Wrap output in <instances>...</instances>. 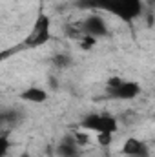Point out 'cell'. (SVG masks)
Returning a JSON list of instances; mask_svg holds the SVG:
<instances>
[{
  "label": "cell",
  "instance_id": "5bb4252c",
  "mask_svg": "<svg viewBox=\"0 0 155 157\" xmlns=\"http://www.w3.org/2000/svg\"><path fill=\"white\" fill-rule=\"evenodd\" d=\"M49 88H51L53 91H57V90H59V80H57L55 77H49Z\"/></svg>",
  "mask_w": 155,
  "mask_h": 157
},
{
  "label": "cell",
  "instance_id": "3957f363",
  "mask_svg": "<svg viewBox=\"0 0 155 157\" xmlns=\"http://www.w3.org/2000/svg\"><path fill=\"white\" fill-rule=\"evenodd\" d=\"M106 93L113 101H133L142 93V86L137 80L113 75L106 80Z\"/></svg>",
  "mask_w": 155,
  "mask_h": 157
},
{
  "label": "cell",
  "instance_id": "7c38bea8",
  "mask_svg": "<svg viewBox=\"0 0 155 157\" xmlns=\"http://www.w3.org/2000/svg\"><path fill=\"white\" fill-rule=\"evenodd\" d=\"M11 150V141L7 135H0V157H7Z\"/></svg>",
  "mask_w": 155,
  "mask_h": 157
},
{
  "label": "cell",
  "instance_id": "9c48e42d",
  "mask_svg": "<svg viewBox=\"0 0 155 157\" xmlns=\"http://www.w3.org/2000/svg\"><path fill=\"white\" fill-rule=\"evenodd\" d=\"M51 64L57 68V70H68L75 64L73 57L68 53V51H57L53 57H51Z\"/></svg>",
  "mask_w": 155,
  "mask_h": 157
},
{
  "label": "cell",
  "instance_id": "6da1fadb",
  "mask_svg": "<svg viewBox=\"0 0 155 157\" xmlns=\"http://www.w3.org/2000/svg\"><path fill=\"white\" fill-rule=\"evenodd\" d=\"M75 6L93 13H106L122 22H133L146 11L144 0H77Z\"/></svg>",
  "mask_w": 155,
  "mask_h": 157
},
{
  "label": "cell",
  "instance_id": "7a4b0ae2",
  "mask_svg": "<svg viewBox=\"0 0 155 157\" xmlns=\"http://www.w3.org/2000/svg\"><path fill=\"white\" fill-rule=\"evenodd\" d=\"M51 17L46 11H40L28 33V37L24 39L22 46L26 49H39L42 46H46L51 40Z\"/></svg>",
  "mask_w": 155,
  "mask_h": 157
},
{
  "label": "cell",
  "instance_id": "4fadbf2b",
  "mask_svg": "<svg viewBox=\"0 0 155 157\" xmlns=\"http://www.w3.org/2000/svg\"><path fill=\"white\" fill-rule=\"evenodd\" d=\"M97 143H99L102 148L112 146V143H113V133H97Z\"/></svg>",
  "mask_w": 155,
  "mask_h": 157
},
{
  "label": "cell",
  "instance_id": "8fae6325",
  "mask_svg": "<svg viewBox=\"0 0 155 157\" xmlns=\"http://www.w3.org/2000/svg\"><path fill=\"white\" fill-rule=\"evenodd\" d=\"M71 135L75 137V141H77V144H78V146H80V148H84V146H86V144H88V143L91 141L86 130H84V132H82V130H78V132H73Z\"/></svg>",
  "mask_w": 155,
  "mask_h": 157
},
{
  "label": "cell",
  "instance_id": "52a82bcc",
  "mask_svg": "<svg viewBox=\"0 0 155 157\" xmlns=\"http://www.w3.org/2000/svg\"><path fill=\"white\" fill-rule=\"evenodd\" d=\"M55 155L57 157H80L82 155V148L77 144V141H75V137L71 133H66L57 143Z\"/></svg>",
  "mask_w": 155,
  "mask_h": 157
},
{
  "label": "cell",
  "instance_id": "5b68a950",
  "mask_svg": "<svg viewBox=\"0 0 155 157\" xmlns=\"http://www.w3.org/2000/svg\"><path fill=\"white\" fill-rule=\"evenodd\" d=\"M77 35L80 37H89L93 40L104 39L110 35V26L106 22V18L100 13H89L86 15L80 22H77Z\"/></svg>",
  "mask_w": 155,
  "mask_h": 157
},
{
  "label": "cell",
  "instance_id": "8992f818",
  "mask_svg": "<svg viewBox=\"0 0 155 157\" xmlns=\"http://www.w3.org/2000/svg\"><path fill=\"white\" fill-rule=\"evenodd\" d=\"M120 154L124 157H152V148L144 139L128 137L120 148Z\"/></svg>",
  "mask_w": 155,
  "mask_h": 157
},
{
  "label": "cell",
  "instance_id": "277c9868",
  "mask_svg": "<svg viewBox=\"0 0 155 157\" xmlns=\"http://www.w3.org/2000/svg\"><path fill=\"white\" fill-rule=\"evenodd\" d=\"M80 128L86 132H95V133H113L119 130V119L112 113H102V112H89L80 119Z\"/></svg>",
  "mask_w": 155,
  "mask_h": 157
},
{
  "label": "cell",
  "instance_id": "30bf717a",
  "mask_svg": "<svg viewBox=\"0 0 155 157\" xmlns=\"http://www.w3.org/2000/svg\"><path fill=\"white\" fill-rule=\"evenodd\" d=\"M22 119V112L17 108H4L0 110V124H15Z\"/></svg>",
  "mask_w": 155,
  "mask_h": 157
},
{
  "label": "cell",
  "instance_id": "ba28073f",
  "mask_svg": "<svg viewBox=\"0 0 155 157\" xmlns=\"http://www.w3.org/2000/svg\"><path fill=\"white\" fill-rule=\"evenodd\" d=\"M18 99L29 104H44L49 99V90L42 88V86H28L26 90H22L18 93Z\"/></svg>",
  "mask_w": 155,
  "mask_h": 157
}]
</instances>
